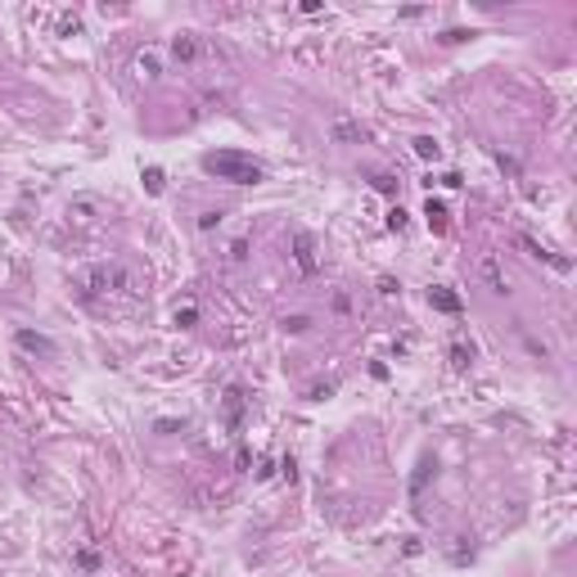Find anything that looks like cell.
<instances>
[{
	"label": "cell",
	"instance_id": "obj_6",
	"mask_svg": "<svg viewBox=\"0 0 577 577\" xmlns=\"http://www.w3.org/2000/svg\"><path fill=\"white\" fill-rule=\"evenodd\" d=\"M518 244H523V248H528V253H532V257H541V262H551L555 271H569V262H564V257H555V253H546V248L537 244V239H528V235H523V239H518Z\"/></svg>",
	"mask_w": 577,
	"mask_h": 577
},
{
	"label": "cell",
	"instance_id": "obj_20",
	"mask_svg": "<svg viewBox=\"0 0 577 577\" xmlns=\"http://www.w3.org/2000/svg\"><path fill=\"white\" fill-rule=\"evenodd\" d=\"M199 321V311H194V307H185V311H176V325H194Z\"/></svg>",
	"mask_w": 577,
	"mask_h": 577
},
{
	"label": "cell",
	"instance_id": "obj_15",
	"mask_svg": "<svg viewBox=\"0 0 577 577\" xmlns=\"http://www.w3.org/2000/svg\"><path fill=\"white\" fill-rule=\"evenodd\" d=\"M469 36H474V32H465V27H451V32H442V41L456 45V41H469Z\"/></svg>",
	"mask_w": 577,
	"mask_h": 577
},
{
	"label": "cell",
	"instance_id": "obj_7",
	"mask_svg": "<svg viewBox=\"0 0 577 577\" xmlns=\"http://www.w3.org/2000/svg\"><path fill=\"white\" fill-rule=\"evenodd\" d=\"M424 217H429V230H433V235H442V230H447V208H442L438 199H429V203H424Z\"/></svg>",
	"mask_w": 577,
	"mask_h": 577
},
{
	"label": "cell",
	"instance_id": "obj_3",
	"mask_svg": "<svg viewBox=\"0 0 577 577\" xmlns=\"http://www.w3.org/2000/svg\"><path fill=\"white\" fill-rule=\"evenodd\" d=\"M14 343H18L23 352H36V357H54V343L45 339V334H36V330H18Z\"/></svg>",
	"mask_w": 577,
	"mask_h": 577
},
{
	"label": "cell",
	"instance_id": "obj_12",
	"mask_svg": "<svg viewBox=\"0 0 577 577\" xmlns=\"http://www.w3.org/2000/svg\"><path fill=\"white\" fill-rule=\"evenodd\" d=\"M162 185H167V180H162V167H144V190H149V194H162Z\"/></svg>",
	"mask_w": 577,
	"mask_h": 577
},
{
	"label": "cell",
	"instance_id": "obj_5",
	"mask_svg": "<svg viewBox=\"0 0 577 577\" xmlns=\"http://www.w3.org/2000/svg\"><path fill=\"white\" fill-rule=\"evenodd\" d=\"M226 424L230 429L244 424V392H239V388H226Z\"/></svg>",
	"mask_w": 577,
	"mask_h": 577
},
{
	"label": "cell",
	"instance_id": "obj_10",
	"mask_svg": "<svg viewBox=\"0 0 577 577\" xmlns=\"http://www.w3.org/2000/svg\"><path fill=\"white\" fill-rule=\"evenodd\" d=\"M415 153H420V158H424V162H433V158H438V153H442V144L433 140V136H420V140H415Z\"/></svg>",
	"mask_w": 577,
	"mask_h": 577
},
{
	"label": "cell",
	"instance_id": "obj_11",
	"mask_svg": "<svg viewBox=\"0 0 577 577\" xmlns=\"http://www.w3.org/2000/svg\"><path fill=\"white\" fill-rule=\"evenodd\" d=\"M171 54H176V59H185V63H190V59H194L199 50H194V41H190V36H176V41H171Z\"/></svg>",
	"mask_w": 577,
	"mask_h": 577
},
{
	"label": "cell",
	"instance_id": "obj_14",
	"mask_svg": "<svg viewBox=\"0 0 577 577\" xmlns=\"http://www.w3.org/2000/svg\"><path fill=\"white\" fill-rule=\"evenodd\" d=\"M451 361H456L460 370H465V365L474 361V348H460V343H456V348H451Z\"/></svg>",
	"mask_w": 577,
	"mask_h": 577
},
{
	"label": "cell",
	"instance_id": "obj_1",
	"mask_svg": "<svg viewBox=\"0 0 577 577\" xmlns=\"http://www.w3.org/2000/svg\"><path fill=\"white\" fill-rule=\"evenodd\" d=\"M203 171L217 180H230V185H257L266 176L262 162H253L248 153H235V149H217V153H203Z\"/></svg>",
	"mask_w": 577,
	"mask_h": 577
},
{
	"label": "cell",
	"instance_id": "obj_4",
	"mask_svg": "<svg viewBox=\"0 0 577 577\" xmlns=\"http://www.w3.org/2000/svg\"><path fill=\"white\" fill-rule=\"evenodd\" d=\"M429 302H433V311H447V316H460V307H465L451 288H429Z\"/></svg>",
	"mask_w": 577,
	"mask_h": 577
},
{
	"label": "cell",
	"instance_id": "obj_19",
	"mask_svg": "<svg viewBox=\"0 0 577 577\" xmlns=\"http://www.w3.org/2000/svg\"><path fill=\"white\" fill-rule=\"evenodd\" d=\"M388 226L401 230V226H406V213H401V208H392V213H388Z\"/></svg>",
	"mask_w": 577,
	"mask_h": 577
},
{
	"label": "cell",
	"instance_id": "obj_18",
	"mask_svg": "<svg viewBox=\"0 0 577 577\" xmlns=\"http://www.w3.org/2000/svg\"><path fill=\"white\" fill-rule=\"evenodd\" d=\"M374 190H379V194H392V190H397V180H392V176H374Z\"/></svg>",
	"mask_w": 577,
	"mask_h": 577
},
{
	"label": "cell",
	"instance_id": "obj_16",
	"mask_svg": "<svg viewBox=\"0 0 577 577\" xmlns=\"http://www.w3.org/2000/svg\"><path fill=\"white\" fill-rule=\"evenodd\" d=\"M307 325H311V321H307V316H288V321H284V330H288V334H302Z\"/></svg>",
	"mask_w": 577,
	"mask_h": 577
},
{
	"label": "cell",
	"instance_id": "obj_2",
	"mask_svg": "<svg viewBox=\"0 0 577 577\" xmlns=\"http://www.w3.org/2000/svg\"><path fill=\"white\" fill-rule=\"evenodd\" d=\"M293 257H298V271H302V275H316V266H321V262H316V239L307 235V230H298V235H293Z\"/></svg>",
	"mask_w": 577,
	"mask_h": 577
},
{
	"label": "cell",
	"instance_id": "obj_21",
	"mask_svg": "<svg viewBox=\"0 0 577 577\" xmlns=\"http://www.w3.org/2000/svg\"><path fill=\"white\" fill-rule=\"evenodd\" d=\"M217 221H221V213H203V217H199V226H203V230H213Z\"/></svg>",
	"mask_w": 577,
	"mask_h": 577
},
{
	"label": "cell",
	"instance_id": "obj_9",
	"mask_svg": "<svg viewBox=\"0 0 577 577\" xmlns=\"http://www.w3.org/2000/svg\"><path fill=\"white\" fill-rule=\"evenodd\" d=\"M429 474H433V456L420 460V469H415V478H410V496H420L424 492V483H429Z\"/></svg>",
	"mask_w": 577,
	"mask_h": 577
},
{
	"label": "cell",
	"instance_id": "obj_13",
	"mask_svg": "<svg viewBox=\"0 0 577 577\" xmlns=\"http://www.w3.org/2000/svg\"><path fill=\"white\" fill-rule=\"evenodd\" d=\"M365 131L361 127H348V122H339V127H334V140H361Z\"/></svg>",
	"mask_w": 577,
	"mask_h": 577
},
{
	"label": "cell",
	"instance_id": "obj_8",
	"mask_svg": "<svg viewBox=\"0 0 577 577\" xmlns=\"http://www.w3.org/2000/svg\"><path fill=\"white\" fill-rule=\"evenodd\" d=\"M483 280H487V288H492V293H505V280H501V266H496L492 257H487V262H483Z\"/></svg>",
	"mask_w": 577,
	"mask_h": 577
},
{
	"label": "cell",
	"instance_id": "obj_17",
	"mask_svg": "<svg viewBox=\"0 0 577 577\" xmlns=\"http://www.w3.org/2000/svg\"><path fill=\"white\" fill-rule=\"evenodd\" d=\"M140 72L144 77H158V59H153V54H140Z\"/></svg>",
	"mask_w": 577,
	"mask_h": 577
}]
</instances>
